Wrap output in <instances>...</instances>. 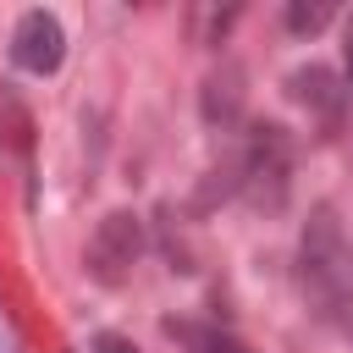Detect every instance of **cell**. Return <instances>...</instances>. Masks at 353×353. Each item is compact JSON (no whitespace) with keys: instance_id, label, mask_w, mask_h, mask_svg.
Returning a JSON list of instances; mask_svg holds the SVG:
<instances>
[{"instance_id":"6da1fadb","label":"cell","mask_w":353,"mask_h":353,"mask_svg":"<svg viewBox=\"0 0 353 353\" xmlns=\"http://www.w3.org/2000/svg\"><path fill=\"white\" fill-rule=\"evenodd\" d=\"M292 188V138L276 121L248 127L243 154H237V193H248L254 210H281Z\"/></svg>"},{"instance_id":"5b68a950","label":"cell","mask_w":353,"mask_h":353,"mask_svg":"<svg viewBox=\"0 0 353 353\" xmlns=\"http://www.w3.org/2000/svg\"><path fill=\"white\" fill-rule=\"evenodd\" d=\"M243 99H248V72H243L237 61L210 66V77H204V88H199L204 121H210V127H232V121L243 116Z\"/></svg>"},{"instance_id":"9c48e42d","label":"cell","mask_w":353,"mask_h":353,"mask_svg":"<svg viewBox=\"0 0 353 353\" xmlns=\"http://www.w3.org/2000/svg\"><path fill=\"white\" fill-rule=\"evenodd\" d=\"M94 353H138V342L121 336V331H99V336H94Z\"/></svg>"},{"instance_id":"ba28073f","label":"cell","mask_w":353,"mask_h":353,"mask_svg":"<svg viewBox=\"0 0 353 353\" xmlns=\"http://www.w3.org/2000/svg\"><path fill=\"white\" fill-rule=\"evenodd\" d=\"M325 22H331V6L325 0H292L287 6V28L292 33H320Z\"/></svg>"},{"instance_id":"7a4b0ae2","label":"cell","mask_w":353,"mask_h":353,"mask_svg":"<svg viewBox=\"0 0 353 353\" xmlns=\"http://www.w3.org/2000/svg\"><path fill=\"white\" fill-rule=\"evenodd\" d=\"M143 254V221L132 210H110L88 237V276L99 287H121Z\"/></svg>"},{"instance_id":"3957f363","label":"cell","mask_w":353,"mask_h":353,"mask_svg":"<svg viewBox=\"0 0 353 353\" xmlns=\"http://www.w3.org/2000/svg\"><path fill=\"white\" fill-rule=\"evenodd\" d=\"M298 265H303V281L314 292H336V276H342V226H336V210L331 204H314L303 237H298Z\"/></svg>"},{"instance_id":"30bf717a","label":"cell","mask_w":353,"mask_h":353,"mask_svg":"<svg viewBox=\"0 0 353 353\" xmlns=\"http://www.w3.org/2000/svg\"><path fill=\"white\" fill-rule=\"evenodd\" d=\"M342 61H347V94H353V22H347V44H342Z\"/></svg>"},{"instance_id":"8992f818","label":"cell","mask_w":353,"mask_h":353,"mask_svg":"<svg viewBox=\"0 0 353 353\" xmlns=\"http://www.w3.org/2000/svg\"><path fill=\"white\" fill-rule=\"evenodd\" d=\"M287 88H292V99H298L303 110H314V116H320L325 127H336V121H342L347 88H342V83H336V77H331L325 66H314V61H309V66H298V72L287 77Z\"/></svg>"},{"instance_id":"52a82bcc","label":"cell","mask_w":353,"mask_h":353,"mask_svg":"<svg viewBox=\"0 0 353 353\" xmlns=\"http://www.w3.org/2000/svg\"><path fill=\"white\" fill-rule=\"evenodd\" d=\"M165 331L171 336H182L193 353H248L232 331H215V325H188V320H165Z\"/></svg>"},{"instance_id":"277c9868","label":"cell","mask_w":353,"mask_h":353,"mask_svg":"<svg viewBox=\"0 0 353 353\" xmlns=\"http://www.w3.org/2000/svg\"><path fill=\"white\" fill-rule=\"evenodd\" d=\"M11 61L33 77H50L61 61H66V33L50 11H22L17 28H11Z\"/></svg>"}]
</instances>
